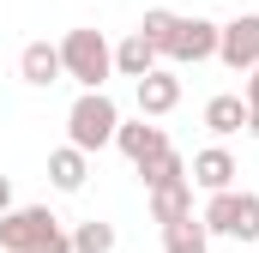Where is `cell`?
Returning <instances> with one entry per match:
<instances>
[{
    "mask_svg": "<svg viewBox=\"0 0 259 253\" xmlns=\"http://www.w3.org/2000/svg\"><path fill=\"white\" fill-rule=\"evenodd\" d=\"M217 36H223V24H211V18H181L175 36H169V49H163V61H175V66L217 61Z\"/></svg>",
    "mask_w": 259,
    "mask_h": 253,
    "instance_id": "5b68a950",
    "label": "cell"
},
{
    "mask_svg": "<svg viewBox=\"0 0 259 253\" xmlns=\"http://www.w3.org/2000/svg\"><path fill=\"white\" fill-rule=\"evenodd\" d=\"M133 97H139V115H145V121H163V115H175V103H181V78H175L169 66H157V72H145V78L133 85Z\"/></svg>",
    "mask_w": 259,
    "mask_h": 253,
    "instance_id": "52a82bcc",
    "label": "cell"
},
{
    "mask_svg": "<svg viewBox=\"0 0 259 253\" xmlns=\"http://www.w3.org/2000/svg\"><path fill=\"white\" fill-rule=\"evenodd\" d=\"M175 24H181V12H169V6H151V12H145V24H139V36H145V43L163 55V49H169V36H175Z\"/></svg>",
    "mask_w": 259,
    "mask_h": 253,
    "instance_id": "ac0fdd59",
    "label": "cell"
},
{
    "mask_svg": "<svg viewBox=\"0 0 259 253\" xmlns=\"http://www.w3.org/2000/svg\"><path fill=\"white\" fill-rule=\"evenodd\" d=\"M235 175H241V169H235V157H229L223 145H205V151L193 157V169H187V181L205 187V193H229V187H235Z\"/></svg>",
    "mask_w": 259,
    "mask_h": 253,
    "instance_id": "30bf717a",
    "label": "cell"
},
{
    "mask_svg": "<svg viewBox=\"0 0 259 253\" xmlns=\"http://www.w3.org/2000/svg\"><path fill=\"white\" fill-rule=\"evenodd\" d=\"M55 223H61V217H55L49 205H12V211L0 217V253H30Z\"/></svg>",
    "mask_w": 259,
    "mask_h": 253,
    "instance_id": "277c9868",
    "label": "cell"
},
{
    "mask_svg": "<svg viewBox=\"0 0 259 253\" xmlns=\"http://www.w3.org/2000/svg\"><path fill=\"white\" fill-rule=\"evenodd\" d=\"M30 253H72V229H66V223H55V229H49Z\"/></svg>",
    "mask_w": 259,
    "mask_h": 253,
    "instance_id": "d6986e66",
    "label": "cell"
},
{
    "mask_svg": "<svg viewBox=\"0 0 259 253\" xmlns=\"http://www.w3.org/2000/svg\"><path fill=\"white\" fill-rule=\"evenodd\" d=\"M157 61H163V55H157L139 30H133L127 43H115V72H121V78H133V85H139L145 72H157Z\"/></svg>",
    "mask_w": 259,
    "mask_h": 253,
    "instance_id": "7c38bea8",
    "label": "cell"
},
{
    "mask_svg": "<svg viewBox=\"0 0 259 253\" xmlns=\"http://www.w3.org/2000/svg\"><path fill=\"white\" fill-rule=\"evenodd\" d=\"M247 133H253V139H259V109H247Z\"/></svg>",
    "mask_w": 259,
    "mask_h": 253,
    "instance_id": "7402d4cb",
    "label": "cell"
},
{
    "mask_svg": "<svg viewBox=\"0 0 259 253\" xmlns=\"http://www.w3.org/2000/svg\"><path fill=\"white\" fill-rule=\"evenodd\" d=\"M84 175H91V157H84V151H72V145L49 151V181H55L61 193H78V187H84Z\"/></svg>",
    "mask_w": 259,
    "mask_h": 253,
    "instance_id": "5bb4252c",
    "label": "cell"
},
{
    "mask_svg": "<svg viewBox=\"0 0 259 253\" xmlns=\"http://www.w3.org/2000/svg\"><path fill=\"white\" fill-rule=\"evenodd\" d=\"M18 78L24 85H36V91H49V85H61V43H24L18 49Z\"/></svg>",
    "mask_w": 259,
    "mask_h": 253,
    "instance_id": "9c48e42d",
    "label": "cell"
},
{
    "mask_svg": "<svg viewBox=\"0 0 259 253\" xmlns=\"http://www.w3.org/2000/svg\"><path fill=\"white\" fill-rule=\"evenodd\" d=\"M139 181H145V187H169V181H187V157L169 145L163 157H151V163L139 169Z\"/></svg>",
    "mask_w": 259,
    "mask_h": 253,
    "instance_id": "2e32d148",
    "label": "cell"
},
{
    "mask_svg": "<svg viewBox=\"0 0 259 253\" xmlns=\"http://www.w3.org/2000/svg\"><path fill=\"white\" fill-rule=\"evenodd\" d=\"M61 72H66V78H78L84 91H103L109 72H115V49H109V36L91 30V24L66 30V36H61Z\"/></svg>",
    "mask_w": 259,
    "mask_h": 253,
    "instance_id": "7a4b0ae2",
    "label": "cell"
},
{
    "mask_svg": "<svg viewBox=\"0 0 259 253\" xmlns=\"http://www.w3.org/2000/svg\"><path fill=\"white\" fill-rule=\"evenodd\" d=\"M163 253H211L205 223H199V217H187V223H169V229H163Z\"/></svg>",
    "mask_w": 259,
    "mask_h": 253,
    "instance_id": "9a60e30c",
    "label": "cell"
},
{
    "mask_svg": "<svg viewBox=\"0 0 259 253\" xmlns=\"http://www.w3.org/2000/svg\"><path fill=\"white\" fill-rule=\"evenodd\" d=\"M72 253H115V223L84 217V223L72 229Z\"/></svg>",
    "mask_w": 259,
    "mask_h": 253,
    "instance_id": "e0dca14e",
    "label": "cell"
},
{
    "mask_svg": "<svg viewBox=\"0 0 259 253\" xmlns=\"http://www.w3.org/2000/svg\"><path fill=\"white\" fill-rule=\"evenodd\" d=\"M235 6H241V0H235Z\"/></svg>",
    "mask_w": 259,
    "mask_h": 253,
    "instance_id": "603a6c76",
    "label": "cell"
},
{
    "mask_svg": "<svg viewBox=\"0 0 259 253\" xmlns=\"http://www.w3.org/2000/svg\"><path fill=\"white\" fill-rule=\"evenodd\" d=\"M115 145H121V157H127L133 169H145L151 157H163V151H169V133H163V126H151L145 115H139V121H121Z\"/></svg>",
    "mask_w": 259,
    "mask_h": 253,
    "instance_id": "ba28073f",
    "label": "cell"
},
{
    "mask_svg": "<svg viewBox=\"0 0 259 253\" xmlns=\"http://www.w3.org/2000/svg\"><path fill=\"white\" fill-rule=\"evenodd\" d=\"M205 235H229V241H259V193H211L199 211Z\"/></svg>",
    "mask_w": 259,
    "mask_h": 253,
    "instance_id": "3957f363",
    "label": "cell"
},
{
    "mask_svg": "<svg viewBox=\"0 0 259 253\" xmlns=\"http://www.w3.org/2000/svg\"><path fill=\"white\" fill-rule=\"evenodd\" d=\"M241 103H247V109H259V66L247 72V85H241Z\"/></svg>",
    "mask_w": 259,
    "mask_h": 253,
    "instance_id": "ffe728a7",
    "label": "cell"
},
{
    "mask_svg": "<svg viewBox=\"0 0 259 253\" xmlns=\"http://www.w3.org/2000/svg\"><path fill=\"white\" fill-rule=\"evenodd\" d=\"M115 133H121V109H115V97H109V91H78V103L66 109V145L91 157V151L115 145Z\"/></svg>",
    "mask_w": 259,
    "mask_h": 253,
    "instance_id": "6da1fadb",
    "label": "cell"
},
{
    "mask_svg": "<svg viewBox=\"0 0 259 253\" xmlns=\"http://www.w3.org/2000/svg\"><path fill=\"white\" fill-rule=\"evenodd\" d=\"M151 217L169 229V223H187L193 217V181H169V187H151Z\"/></svg>",
    "mask_w": 259,
    "mask_h": 253,
    "instance_id": "8fae6325",
    "label": "cell"
},
{
    "mask_svg": "<svg viewBox=\"0 0 259 253\" xmlns=\"http://www.w3.org/2000/svg\"><path fill=\"white\" fill-rule=\"evenodd\" d=\"M217 61L229 66V72H253V66H259V12H241L235 24H223Z\"/></svg>",
    "mask_w": 259,
    "mask_h": 253,
    "instance_id": "8992f818",
    "label": "cell"
},
{
    "mask_svg": "<svg viewBox=\"0 0 259 253\" xmlns=\"http://www.w3.org/2000/svg\"><path fill=\"white\" fill-rule=\"evenodd\" d=\"M12 211V175H0V217Z\"/></svg>",
    "mask_w": 259,
    "mask_h": 253,
    "instance_id": "44dd1931",
    "label": "cell"
},
{
    "mask_svg": "<svg viewBox=\"0 0 259 253\" xmlns=\"http://www.w3.org/2000/svg\"><path fill=\"white\" fill-rule=\"evenodd\" d=\"M205 126H211L217 139H229V133H247V103H241L235 91L211 97V103H205Z\"/></svg>",
    "mask_w": 259,
    "mask_h": 253,
    "instance_id": "4fadbf2b",
    "label": "cell"
}]
</instances>
